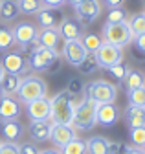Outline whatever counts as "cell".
Segmentation results:
<instances>
[{"label": "cell", "instance_id": "16", "mask_svg": "<svg viewBox=\"0 0 145 154\" xmlns=\"http://www.w3.org/2000/svg\"><path fill=\"white\" fill-rule=\"evenodd\" d=\"M26 114L29 121H46L50 119V99L48 97H41L26 103Z\"/></svg>", "mask_w": 145, "mask_h": 154}, {"label": "cell", "instance_id": "12", "mask_svg": "<svg viewBox=\"0 0 145 154\" xmlns=\"http://www.w3.org/2000/svg\"><path fill=\"white\" fill-rule=\"evenodd\" d=\"M74 138H77L76 128L72 125H61V123H51V130H50V141L53 143V147L63 149L66 143H70Z\"/></svg>", "mask_w": 145, "mask_h": 154}, {"label": "cell", "instance_id": "10", "mask_svg": "<svg viewBox=\"0 0 145 154\" xmlns=\"http://www.w3.org/2000/svg\"><path fill=\"white\" fill-rule=\"evenodd\" d=\"M2 66L8 73H17V75H24L29 70L28 59H24V55L20 51H6L2 57Z\"/></svg>", "mask_w": 145, "mask_h": 154}, {"label": "cell", "instance_id": "24", "mask_svg": "<svg viewBox=\"0 0 145 154\" xmlns=\"http://www.w3.org/2000/svg\"><path fill=\"white\" fill-rule=\"evenodd\" d=\"M121 83H123L125 90L129 92V90H134V88H140V86L145 85V75H143V72H140V70L129 68V72H127L125 79H123Z\"/></svg>", "mask_w": 145, "mask_h": 154}, {"label": "cell", "instance_id": "7", "mask_svg": "<svg viewBox=\"0 0 145 154\" xmlns=\"http://www.w3.org/2000/svg\"><path fill=\"white\" fill-rule=\"evenodd\" d=\"M94 57H96V63L99 68H110L118 63L123 61V48L119 46H114L110 42H103L96 51H94Z\"/></svg>", "mask_w": 145, "mask_h": 154}, {"label": "cell", "instance_id": "14", "mask_svg": "<svg viewBox=\"0 0 145 154\" xmlns=\"http://www.w3.org/2000/svg\"><path fill=\"white\" fill-rule=\"evenodd\" d=\"M119 119V110L114 103H97L96 105V123L101 127H112Z\"/></svg>", "mask_w": 145, "mask_h": 154}, {"label": "cell", "instance_id": "27", "mask_svg": "<svg viewBox=\"0 0 145 154\" xmlns=\"http://www.w3.org/2000/svg\"><path fill=\"white\" fill-rule=\"evenodd\" d=\"M81 42H83V46H85L86 53H94V51L103 44V38H101L97 33H83Z\"/></svg>", "mask_w": 145, "mask_h": 154}, {"label": "cell", "instance_id": "30", "mask_svg": "<svg viewBox=\"0 0 145 154\" xmlns=\"http://www.w3.org/2000/svg\"><path fill=\"white\" fill-rule=\"evenodd\" d=\"M127 99H129V105H134V106H145V85L140 86V88L129 90V92H127Z\"/></svg>", "mask_w": 145, "mask_h": 154}, {"label": "cell", "instance_id": "20", "mask_svg": "<svg viewBox=\"0 0 145 154\" xmlns=\"http://www.w3.org/2000/svg\"><path fill=\"white\" fill-rule=\"evenodd\" d=\"M125 123L129 128L134 127H145V106H134L129 105L125 108Z\"/></svg>", "mask_w": 145, "mask_h": 154}, {"label": "cell", "instance_id": "17", "mask_svg": "<svg viewBox=\"0 0 145 154\" xmlns=\"http://www.w3.org/2000/svg\"><path fill=\"white\" fill-rule=\"evenodd\" d=\"M26 132V127L19 119H4L0 121V134L6 141H19Z\"/></svg>", "mask_w": 145, "mask_h": 154}, {"label": "cell", "instance_id": "19", "mask_svg": "<svg viewBox=\"0 0 145 154\" xmlns=\"http://www.w3.org/2000/svg\"><path fill=\"white\" fill-rule=\"evenodd\" d=\"M35 17H37V22L41 26V29H44V28H57L59 22H61V13L57 9L46 8V6L37 15H35Z\"/></svg>", "mask_w": 145, "mask_h": 154}, {"label": "cell", "instance_id": "23", "mask_svg": "<svg viewBox=\"0 0 145 154\" xmlns=\"http://www.w3.org/2000/svg\"><path fill=\"white\" fill-rule=\"evenodd\" d=\"M110 140L105 136H92L86 141V154H106Z\"/></svg>", "mask_w": 145, "mask_h": 154}, {"label": "cell", "instance_id": "49", "mask_svg": "<svg viewBox=\"0 0 145 154\" xmlns=\"http://www.w3.org/2000/svg\"><path fill=\"white\" fill-rule=\"evenodd\" d=\"M143 17H145V11H143Z\"/></svg>", "mask_w": 145, "mask_h": 154}, {"label": "cell", "instance_id": "2", "mask_svg": "<svg viewBox=\"0 0 145 154\" xmlns=\"http://www.w3.org/2000/svg\"><path fill=\"white\" fill-rule=\"evenodd\" d=\"M46 94H48V85H46V81L42 79V77H39V75H26L20 81L17 97H19L20 103L26 105L29 101L46 97Z\"/></svg>", "mask_w": 145, "mask_h": 154}, {"label": "cell", "instance_id": "46", "mask_svg": "<svg viewBox=\"0 0 145 154\" xmlns=\"http://www.w3.org/2000/svg\"><path fill=\"white\" fill-rule=\"evenodd\" d=\"M6 73V70H4V66H2V63H0V79H2V75Z\"/></svg>", "mask_w": 145, "mask_h": 154}, {"label": "cell", "instance_id": "1", "mask_svg": "<svg viewBox=\"0 0 145 154\" xmlns=\"http://www.w3.org/2000/svg\"><path fill=\"white\" fill-rule=\"evenodd\" d=\"M74 110H76L74 95L68 90H63L50 99V121L51 123H61V125H72Z\"/></svg>", "mask_w": 145, "mask_h": 154}, {"label": "cell", "instance_id": "25", "mask_svg": "<svg viewBox=\"0 0 145 154\" xmlns=\"http://www.w3.org/2000/svg\"><path fill=\"white\" fill-rule=\"evenodd\" d=\"M19 4L17 0H0V18L2 20H15L19 17Z\"/></svg>", "mask_w": 145, "mask_h": 154}, {"label": "cell", "instance_id": "6", "mask_svg": "<svg viewBox=\"0 0 145 154\" xmlns=\"http://www.w3.org/2000/svg\"><path fill=\"white\" fill-rule=\"evenodd\" d=\"M57 59H59V51L41 46L29 53L28 64H29V70L33 72H50V68L55 64Z\"/></svg>", "mask_w": 145, "mask_h": 154}, {"label": "cell", "instance_id": "11", "mask_svg": "<svg viewBox=\"0 0 145 154\" xmlns=\"http://www.w3.org/2000/svg\"><path fill=\"white\" fill-rule=\"evenodd\" d=\"M59 35L63 41H79L85 33V26L77 20L76 17H64L61 18V22L57 26Z\"/></svg>", "mask_w": 145, "mask_h": 154}, {"label": "cell", "instance_id": "42", "mask_svg": "<svg viewBox=\"0 0 145 154\" xmlns=\"http://www.w3.org/2000/svg\"><path fill=\"white\" fill-rule=\"evenodd\" d=\"M41 2L46 6V8H53V9H59L63 4H64V0H41Z\"/></svg>", "mask_w": 145, "mask_h": 154}, {"label": "cell", "instance_id": "21", "mask_svg": "<svg viewBox=\"0 0 145 154\" xmlns=\"http://www.w3.org/2000/svg\"><path fill=\"white\" fill-rule=\"evenodd\" d=\"M22 81V75H17V73H4L2 79H0V94L2 95H17Z\"/></svg>", "mask_w": 145, "mask_h": 154}, {"label": "cell", "instance_id": "47", "mask_svg": "<svg viewBox=\"0 0 145 154\" xmlns=\"http://www.w3.org/2000/svg\"><path fill=\"white\" fill-rule=\"evenodd\" d=\"M141 4H143V8H145V0H141Z\"/></svg>", "mask_w": 145, "mask_h": 154}, {"label": "cell", "instance_id": "28", "mask_svg": "<svg viewBox=\"0 0 145 154\" xmlns=\"http://www.w3.org/2000/svg\"><path fill=\"white\" fill-rule=\"evenodd\" d=\"M61 154H86V141L74 138L70 143H66L61 149Z\"/></svg>", "mask_w": 145, "mask_h": 154}, {"label": "cell", "instance_id": "22", "mask_svg": "<svg viewBox=\"0 0 145 154\" xmlns=\"http://www.w3.org/2000/svg\"><path fill=\"white\" fill-rule=\"evenodd\" d=\"M39 41L44 48H50V50H55L57 51V44L61 41V35H59V29L57 28H44V29H39Z\"/></svg>", "mask_w": 145, "mask_h": 154}, {"label": "cell", "instance_id": "37", "mask_svg": "<svg viewBox=\"0 0 145 154\" xmlns=\"http://www.w3.org/2000/svg\"><path fill=\"white\" fill-rule=\"evenodd\" d=\"M66 90L70 92V94H83L85 92V83H83V79L81 77H76V79H70L68 81V86H66Z\"/></svg>", "mask_w": 145, "mask_h": 154}, {"label": "cell", "instance_id": "4", "mask_svg": "<svg viewBox=\"0 0 145 154\" xmlns=\"http://www.w3.org/2000/svg\"><path fill=\"white\" fill-rule=\"evenodd\" d=\"M85 94L94 103H114L118 97V88H116V85L108 83L105 79H96L86 85Z\"/></svg>", "mask_w": 145, "mask_h": 154}, {"label": "cell", "instance_id": "45", "mask_svg": "<svg viewBox=\"0 0 145 154\" xmlns=\"http://www.w3.org/2000/svg\"><path fill=\"white\" fill-rule=\"evenodd\" d=\"M81 2H83V0H64V4H70L72 8H76V6L81 4Z\"/></svg>", "mask_w": 145, "mask_h": 154}, {"label": "cell", "instance_id": "18", "mask_svg": "<svg viewBox=\"0 0 145 154\" xmlns=\"http://www.w3.org/2000/svg\"><path fill=\"white\" fill-rule=\"evenodd\" d=\"M50 130H51V121H31L28 127V136L31 138L33 143H44L50 140Z\"/></svg>", "mask_w": 145, "mask_h": 154}, {"label": "cell", "instance_id": "43", "mask_svg": "<svg viewBox=\"0 0 145 154\" xmlns=\"http://www.w3.org/2000/svg\"><path fill=\"white\" fill-rule=\"evenodd\" d=\"M125 154H145L143 152V149H140V147H131V145H127V150H125Z\"/></svg>", "mask_w": 145, "mask_h": 154}, {"label": "cell", "instance_id": "40", "mask_svg": "<svg viewBox=\"0 0 145 154\" xmlns=\"http://www.w3.org/2000/svg\"><path fill=\"white\" fill-rule=\"evenodd\" d=\"M20 154H41V149L35 143H22L20 145Z\"/></svg>", "mask_w": 145, "mask_h": 154}, {"label": "cell", "instance_id": "38", "mask_svg": "<svg viewBox=\"0 0 145 154\" xmlns=\"http://www.w3.org/2000/svg\"><path fill=\"white\" fill-rule=\"evenodd\" d=\"M127 150V143L123 141H110L108 143V152L106 154H125Z\"/></svg>", "mask_w": 145, "mask_h": 154}, {"label": "cell", "instance_id": "32", "mask_svg": "<svg viewBox=\"0 0 145 154\" xmlns=\"http://www.w3.org/2000/svg\"><path fill=\"white\" fill-rule=\"evenodd\" d=\"M77 70L83 73V75H90V73H94V72H97L99 70V66H97V63H96V57H94V53H88L86 57H85V61L77 66Z\"/></svg>", "mask_w": 145, "mask_h": 154}, {"label": "cell", "instance_id": "31", "mask_svg": "<svg viewBox=\"0 0 145 154\" xmlns=\"http://www.w3.org/2000/svg\"><path fill=\"white\" fill-rule=\"evenodd\" d=\"M15 44V37L11 28H0V51H8Z\"/></svg>", "mask_w": 145, "mask_h": 154}, {"label": "cell", "instance_id": "48", "mask_svg": "<svg viewBox=\"0 0 145 154\" xmlns=\"http://www.w3.org/2000/svg\"><path fill=\"white\" fill-rule=\"evenodd\" d=\"M141 149H143V152H145V145H143V147H141Z\"/></svg>", "mask_w": 145, "mask_h": 154}, {"label": "cell", "instance_id": "29", "mask_svg": "<svg viewBox=\"0 0 145 154\" xmlns=\"http://www.w3.org/2000/svg\"><path fill=\"white\" fill-rule=\"evenodd\" d=\"M127 24H129L131 31L134 33V37L145 33V17H143V13H136V15H132L129 20H127Z\"/></svg>", "mask_w": 145, "mask_h": 154}, {"label": "cell", "instance_id": "41", "mask_svg": "<svg viewBox=\"0 0 145 154\" xmlns=\"http://www.w3.org/2000/svg\"><path fill=\"white\" fill-rule=\"evenodd\" d=\"M101 2H103L108 9H114V8H121L127 0H101Z\"/></svg>", "mask_w": 145, "mask_h": 154}, {"label": "cell", "instance_id": "26", "mask_svg": "<svg viewBox=\"0 0 145 154\" xmlns=\"http://www.w3.org/2000/svg\"><path fill=\"white\" fill-rule=\"evenodd\" d=\"M17 4H19V11L22 15H37L44 8L41 0H17Z\"/></svg>", "mask_w": 145, "mask_h": 154}, {"label": "cell", "instance_id": "33", "mask_svg": "<svg viewBox=\"0 0 145 154\" xmlns=\"http://www.w3.org/2000/svg\"><path fill=\"white\" fill-rule=\"evenodd\" d=\"M127 20H129V13H127V9L123 6L108 9V13H106V22H127Z\"/></svg>", "mask_w": 145, "mask_h": 154}, {"label": "cell", "instance_id": "3", "mask_svg": "<svg viewBox=\"0 0 145 154\" xmlns=\"http://www.w3.org/2000/svg\"><path fill=\"white\" fill-rule=\"evenodd\" d=\"M101 38L103 42H110L114 46L125 48L132 42L134 33L131 31L127 22H105L101 29Z\"/></svg>", "mask_w": 145, "mask_h": 154}, {"label": "cell", "instance_id": "34", "mask_svg": "<svg viewBox=\"0 0 145 154\" xmlns=\"http://www.w3.org/2000/svg\"><path fill=\"white\" fill-rule=\"evenodd\" d=\"M129 138H131V143L134 147L141 149L145 145V127H134V128H131Z\"/></svg>", "mask_w": 145, "mask_h": 154}, {"label": "cell", "instance_id": "39", "mask_svg": "<svg viewBox=\"0 0 145 154\" xmlns=\"http://www.w3.org/2000/svg\"><path fill=\"white\" fill-rule=\"evenodd\" d=\"M132 42H134V48H136L141 55H145V33L136 35V37L132 38Z\"/></svg>", "mask_w": 145, "mask_h": 154}, {"label": "cell", "instance_id": "13", "mask_svg": "<svg viewBox=\"0 0 145 154\" xmlns=\"http://www.w3.org/2000/svg\"><path fill=\"white\" fill-rule=\"evenodd\" d=\"M86 50L81 42V38L79 41H64V48H63V57L66 59V63L70 66H79L83 61H85V57H86Z\"/></svg>", "mask_w": 145, "mask_h": 154}, {"label": "cell", "instance_id": "36", "mask_svg": "<svg viewBox=\"0 0 145 154\" xmlns=\"http://www.w3.org/2000/svg\"><path fill=\"white\" fill-rule=\"evenodd\" d=\"M0 154H20V145L17 141H2L0 143Z\"/></svg>", "mask_w": 145, "mask_h": 154}, {"label": "cell", "instance_id": "5", "mask_svg": "<svg viewBox=\"0 0 145 154\" xmlns=\"http://www.w3.org/2000/svg\"><path fill=\"white\" fill-rule=\"evenodd\" d=\"M96 105L92 99H85L81 105L76 106L74 110V119H72V127L76 130H92L96 123Z\"/></svg>", "mask_w": 145, "mask_h": 154}, {"label": "cell", "instance_id": "44", "mask_svg": "<svg viewBox=\"0 0 145 154\" xmlns=\"http://www.w3.org/2000/svg\"><path fill=\"white\" fill-rule=\"evenodd\" d=\"M41 154H61V150H57V149H48V150H41Z\"/></svg>", "mask_w": 145, "mask_h": 154}, {"label": "cell", "instance_id": "8", "mask_svg": "<svg viewBox=\"0 0 145 154\" xmlns=\"http://www.w3.org/2000/svg\"><path fill=\"white\" fill-rule=\"evenodd\" d=\"M11 29H13V37H15V44H19L22 51L28 50V46H29L35 38H37V35H39L37 26H33L31 22H26V20L17 22L15 28H11Z\"/></svg>", "mask_w": 145, "mask_h": 154}, {"label": "cell", "instance_id": "35", "mask_svg": "<svg viewBox=\"0 0 145 154\" xmlns=\"http://www.w3.org/2000/svg\"><path fill=\"white\" fill-rule=\"evenodd\" d=\"M106 70H108V73H110L116 81H119V83H121V81L125 79L127 72H129V66H127V64L121 61V63H118V64H114V66H110V68H106Z\"/></svg>", "mask_w": 145, "mask_h": 154}, {"label": "cell", "instance_id": "9", "mask_svg": "<svg viewBox=\"0 0 145 154\" xmlns=\"http://www.w3.org/2000/svg\"><path fill=\"white\" fill-rule=\"evenodd\" d=\"M74 9H76V18H77V20L83 26H88V24H92L96 18L99 17L101 2H99V0H83V2L77 4Z\"/></svg>", "mask_w": 145, "mask_h": 154}, {"label": "cell", "instance_id": "15", "mask_svg": "<svg viewBox=\"0 0 145 154\" xmlns=\"http://www.w3.org/2000/svg\"><path fill=\"white\" fill-rule=\"evenodd\" d=\"M22 103L15 95H0V121L4 119H19L22 114Z\"/></svg>", "mask_w": 145, "mask_h": 154}]
</instances>
